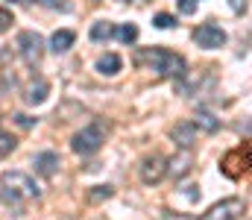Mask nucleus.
<instances>
[{
  "label": "nucleus",
  "mask_w": 252,
  "mask_h": 220,
  "mask_svg": "<svg viewBox=\"0 0 252 220\" xmlns=\"http://www.w3.org/2000/svg\"><path fill=\"white\" fill-rule=\"evenodd\" d=\"M138 65H150L158 76H170V79L185 76V59L179 53H170V50H161V47L141 50L138 53Z\"/></svg>",
  "instance_id": "nucleus-1"
},
{
  "label": "nucleus",
  "mask_w": 252,
  "mask_h": 220,
  "mask_svg": "<svg viewBox=\"0 0 252 220\" xmlns=\"http://www.w3.org/2000/svg\"><path fill=\"white\" fill-rule=\"evenodd\" d=\"M252 170V141H244L235 150H229L223 158H220V173L229 176V179H241L244 173Z\"/></svg>",
  "instance_id": "nucleus-2"
},
{
  "label": "nucleus",
  "mask_w": 252,
  "mask_h": 220,
  "mask_svg": "<svg viewBox=\"0 0 252 220\" xmlns=\"http://www.w3.org/2000/svg\"><path fill=\"white\" fill-rule=\"evenodd\" d=\"M103 141H106V129H103V124H91V126L79 129V132L70 138V150L79 153V156H91V153H97V150L103 147Z\"/></svg>",
  "instance_id": "nucleus-3"
},
{
  "label": "nucleus",
  "mask_w": 252,
  "mask_h": 220,
  "mask_svg": "<svg viewBox=\"0 0 252 220\" xmlns=\"http://www.w3.org/2000/svg\"><path fill=\"white\" fill-rule=\"evenodd\" d=\"M244 212H247V203L241 197H229V200L214 203L199 220H238Z\"/></svg>",
  "instance_id": "nucleus-4"
},
{
  "label": "nucleus",
  "mask_w": 252,
  "mask_h": 220,
  "mask_svg": "<svg viewBox=\"0 0 252 220\" xmlns=\"http://www.w3.org/2000/svg\"><path fill=\"white\" fill-rule=\"evenodd\" d=\"M18 50H21V59H24L27 65H38V62H41V53H44V41H41L38 32L24 30V32L18 35Z\"/></svg>",
  "instance_id": "nucleus-5"
},
{
  "label": "nucleus",
  "mask_w": 252,
  "mask_h": 220,
  "mask_svg": "<svg viewBox=\"0 0 252 220\" xmlns=\"http://www.w3.org/2000/svg\"><path fill=\"white\" fill-rule=\"evenodd\" d=\"M3 185L6 188H12V191H18L21 197H27V200H35V197H41V188L35 185V179H30L27 173H21V170H6L3 173Z\"/></svg>",
  "instance_id": "nucleus-6"
},
{
  "label": "nucleus",
  "mask_w": 252,
  "mask_h": 220,
  "mask_svg": "<svg viewBox=\"0 0 252 220\" xmlns=\"http://www.w3.org/2000/svg\"><path fill=\"white\" fill-rule=\"evenodd\" d=\"M193 41H196L199 47H205V50H217V47L226 44V32H223L217 24H202V27L193 30Z\"/></svg>",
  "instance_id": "nucleus-7"
},
{
  "label": "nucleus",
  "mask_w": 252,
  "mask_h": 220,
  "mask_svg": "<svg viewBox=\"0 0 252 220\" xmlns=\"http://www.w3.org/2000/svg\"><path fill=\"white\" fill-rule=\"evenodd\" d=\"M164 173H167V161L161 158V156H147L144 161H141V182L144 185H158L161 179H164Z\"/></svg>",
  "instance_id": "nucleus-8"
},
{
  "label": "nucleus",
  "mask_w": 252,
  "mask_h": 220,
  "mask_svg": "<svg viewBox=\"0 0 252 220\" xmlns=\"http://www.w3.org/2000/svg\"><path fill=\"white\" fill-rule=\"evenodd\" d=\"M196 132H199V126H196L193 121H179V124L170 129V138H173V144L179 147V150H190L193 141H196Z\"/></svg>",
  "instance_id": "nucleus-9"
},
{
  "label": "nucleus",
  "mask_w": 252,
  "mask_h": 220,
  "mask_svg": "<svg viewBox=\"0 0 252 220\" xmlns=\"http://www.w3.org/2000/svg\"><path fill=\"white\" fill-rule=\"evenodd\" d=\"M59 164H62V158H59V153H53V150H44V153L35 156V170H38L41 176H53V173L59 170Z\"/></svg>",
  "instance_id": "nucleus-10"
},
{
  "label": "nucleus",
  "mask_w": 252,
  "mask_h": 220,
  "mask_svg": "<svg viewBox=\"0 0 252 220\" xmlns=\"http://www.w3.org/2000/svg\"><path fill=\"white\" fill-rule=\"evenodd\" d=\"M188 170H190V150H182L179 156H173V158L167 161V173H170L173 179H182Z\"/></svg>",
  "instance_id": "nucleus-11"
},
{
  "label": "nucleus",
  "mask_w": 252,
  "mask_h": 220,
  "mask_svg": "<svg viewBox=\"0 0 252 220\" xmlns=\"http://www.w3.org/2000/svg\"><path fill=\"white\" fill-rule=\"evenodd\" d=\"M73 41H76L73 30H56V32L50 35V50H53V53H67V50L73 47Z\"/></svg>",
  "instance_id": "nucleus-12"
},
{
  "label": "nucleus",
  "mask_w": 252,
  "mask_h": 220,
  "mask_svg": "<svg viewBox=\"0 0 252 220\" xmlns=\"http://www.w3.org/2000/svg\"><path fill=\"white\" fill-rule=\"evenodd\" d=\"M121 68H124V62L118 53H106L97 59V73H103V76H115V73H121Z\"/></svg>",
  "instance_id": "nucleus-13"
},
{
  "label": "nucleus",
  "mask_w": 252,
  "mask_h": 220,
  "mask_svg": "<svg viewBox=\"0 0 252 220\" xmlns=\"http://www.w3.org/2000/svg\"><path fill=\"white\" fill-rule=\"evenodd\" d=\"M47 91H50V85H47L44 79H38V82H30V85H27V94H24V100H27L30 106H38V103H44Z\"/></svg>",
  "instance_id": "nucleus-14"
},
{
  "label": "nucleus",
  "mask_w": 252,
  "mask_h": 220,
  "mask_svg": "<svg viewBox=\"0 0 252 220\" xmlns=\"http://www.w3.org/2000/svg\"><path fill=\"white\" fill-rule=\"evenodd\" d=\"M112 35H118V30H115L109 21H97V24H91V41H109Z\"/></svg>",
  "instance_id": "nucleus-15"
},
{
  "label": "nucleus",
  "mask_w": 252,
  "mask_h": 220,
  "mask_svg": "<svg viewBox=\"0 0 252 220\" xmlns=\"http://www.w3.org/2000/svg\"><path fill=\"white\" fill-rule=\"evenodd\" d=\"M193 124H196L202 132H217V129H220V121H217L211 112H196V115H193Z\"/></svg>",
  "instance_id": "nucleus-16"
},
{
  "label": "nucleus",
  "mask_w": 252,
  "mask_h": 220,
  "mask_svg": "<svg viewBox=\"0 0 252 220\" xmlns=\"http://www.w3.org/2000/svg\"><path fill=\"white\" fill-rule=\"evenodd\" d=\"M118 38H121L124 44H132V41L138 38V27H135V24H124V27H118Z\"/></svg>",
  "instance_id": "nucleus-17"
},
{
  "label": "nucleus",
  "mask_w": 252,
  "mask_h": 220,
  "mask_svg": "<svg viewBox=\"0 0 252 220\" xmlns=\"http://www.w3.org/2000/svg\"><path fill=\"white\" fill-rule=\"evenodd\" d=\"M153 24H156L158 30H170V27L176 24V18H173V15H167V12H158V15L153 18Z\"/></svg>",
  "instance_id": "nucleus-18"
},
{
  "label": "nucleus",
  "mask_w": 252,
  "mask_h": 220,
  "mask_svg": "<svg viewBox=\"0 0 252 220\" xmlns=\"http://www.w3.org/2000/svg\"><path fill=\"white\" fill-rule=\"evenodd\" d=\"M12 150H15V138H12L9 132H3V135H0V156L6 158V156H9Z\"/></svg>",
  "instance_id": "nucleus-19"
},
{
  "label": "nucleus",
  "mask_w": 252,
  "mask_h": 220,
  "mask_svg": "<svg viewBox=\"0 0 252 220\" xmlns=\"http://www.w3.org/2000/svg\"><path fill=\"white\" fill-rule=\"evenodd\" d=\"M112 194H115V191H112L109 185H97V188L91 191V200H94V203H100V200H109Z\"/></svg>",
  "instance_id": "nucleus-20"
},
{
  "label": "nucleus",
  "mask_w": 252,
  "mask_h": 220,
  "mask_svg": "<svg viewBox=\"0 0 252 220\" xmlns=\"http://www.w3.org/2000/svg\"><path fill=\"white\" fill-rule=\"evenodd\" d=\"M41 6H47V9H62V12H70V3H67V0H41Z\"/></svg>",
  "instance_id": "nucleus-21"
},
{
  "label": "nucleus",
  "mask_w": 252,
  "mask_h": 220,
  "mask_svg": "<svg viewBox=\"0 0 252 220\" xmlns=\"http://www.w3.org/2000/svg\"><path fill=\"white\" fill-rule=\"evenodd\" d=\"M179 9H182V15H193L196 12V0H179Z\"/></svg>",
  "instance_id": "nucleus-22"
},
{
  "label": "nucleus",
  "mask_w": 252,
  "mask_h": 220,
  "mask_svg": "<svg viewBox=\"0 0 252 220\" xmlns=\"http://www.w3.org/2000/svg\"><path fill=\"white\" fill-rule=\"evenodd\" d=\"M15 124H18V126H24V129H30V126H35V118H27V115H15Z\"/></svg>",
  "instance_id": "nucleus-23"
},
{
  "label": "nucleus",
  "mask_w": 252,
  "mask_h": 220,
  "mask_svg": "<svg viewBox=\"0 0 252 220\" xmlns=\"http://www.w3.org/2000/svg\"><path fill=\"white\" fill-rule=\"evenodd\" d=\"M0 21H3V24H0V30L6 32V30H9V24H12V18H9V9H3V12H0Z\"/></svg>",
  "instance_id": "nucleus-24"
},
{
  "label": "nucleus",
  "mask_w": 252,
  "mask_h": 220,
  "mask_svg": "<svg viewBox=\"0 0 252 220\" xmlns=\"http://www.w3.org/2000/svg\"><path fill=\"white\" fill-rule=\"evenodd\" d=\"M229 6H232V12H238V15L247 9V3H244V0H229Z\"/></svg>",
  "instance_id": "nucleus-25"
},
{
  "label": "nucleus",
  "mask_w": 252,
  "mask_h": 220,
  "mask_svg": "<svg viewBox=\"0 0 252 220\" xmlns=\"http://www.w3.org/2000/svg\"><path fill=\"white\" fill-rule=\"evenodd\" d=\"M164 220H190V218H182V215H167Z\"/></svg>",
  "instance_id": "nucleus-26"
},
{
  "label": "nucleus",
  "mask_w": 252,
  "mask_h": 220,
  "mask_svg": "<svg viewBox=\"0 0 252 220\" xmlns=\"http://www.w3.org/2000/svg\"><path fill=\"white\" fill-rule=\"evenodd\" d=\"M244 132H247V135H252V121H250V124H244Z\"/></svg>",
  "instance_id": "nucleus-27"
},
{
  "label": "nucleus",
  "mask_w": 252,
  "mask_h": 220,
  "mask_svg": "<svg viewBox=\"0 0 252 220\" xmlns=\"http://www.w3.org/2000/svg\"><path fill=\"white\" fill-rule=\"evenodd\" d=\"M18 3H30V0H18Z\"/></svg>",
  "instance_id": "nucleus-28"
}]
</instances>
